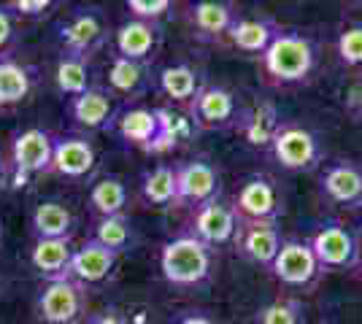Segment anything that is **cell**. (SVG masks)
<instances>
[{"label": "cell", "instance_id": "2e32d148", "mask_svg": "<svg viewBox=\"0 0 362 324\" xmlns=\"http://www.w3.org/2000/svg\"><path fill=\"white\" fill-rule=\"evenodd\" d=\"M117 257H119V254H114L111 248L100 246L95 238H87V241L74 251L68 278L78 281L81 287L106 284L108 276H111L114 268H117Z\"/></svg>", "mask_w": 362, "mask_h": 324}, {"label": "cell", "instance_id": "44dd1931", "mask_svg": "<svg viewBox=\"0 0 362 324\" xmlns=\"http://www.w3.org/2000/svg\"><path fill=\"white\" fill-rule=\"evenodd\" d=\"M117 114H119V108L114 106L111 92L100 90V87H92L84 95L71 100L74 122L87 127V130H108V127H114Z\"/></svg>", "mask_w": 362, "mask_h": 324}, {"label": "cell", "instance_id": "6da1fadb", "mask_svg": "<svg viewBox=\"0 0 362 324\" xmlns=\"http://www.w3.org/2000/svg\"><path fill=\"white\" fill-rule=\"evenodd\" d=\"M317 68V44L300 30H281L262 54L265 78L276 87H295L308 81Z\"/></svg>", "mask_w": 362, "mask_h": 324}, {"label": "cell", "instance_id": "603a6c76", "mask_svg": "<svg viewBox=\"0 0 362 324\" xmlns=\"http://www.w3.org/2000/svg\"><path fill=\"white\" fill-rule=\"evenodd\" d=\"M235 19H238V11L230 3H219V0H200L189 8L192 28L200 38H209V41L227 35Z\"/></svg>", "mask_w": 362, "mask_h": 324}, {"label": "cell", "instance_id": "5b68a950", "mask_svg": "<svg viewBox=\"0 0 362 324\" xmlns=\"http://www.w3.org/2000/svg\"><path fill=\"white\" fill-rule=\"evenodd\" d=\"M273 160L292 173H311L322 162V143L300 124H281L271 140Z\"/></svg>", "mask_w": 362, "mask_h": 324}, {"label": "cell", "instance_id": "e0dca14e", "mask_svg": "<svg viewBox=\"0 0 362 324\" xmlns=\"http://www.w3.org/2000/svg\"><path fill=\"white\" fill-rule=\"evenodd\" d=\"M281 32V28L276 25L273 16L265 14H238V19L233 22V28L227 32L230 44L252 57H262L271 44L276 41V35Z\"/></svg>", "mask_w": 362, "mask_h": 324}, {"label": "cell", "instance_id": "b9f144b4", "mask_svg": "<svg viewBox=\"0 0 362 324\" xmlns=\"http://www.w3.org/2000/svg\"><path fill=\"white\" fill-rule=\"evenodd\" d=\"M0 297H3V278H0Z\"/></svg>", "mask_w": 362, "mask_h": 324}, {"label": "cell", "instance_id": "ffe728a7", "mask_svg": "<svg viewBox=\"0 0 362 324\" xmlns=\"http://www.w3.org/2000/svg\"><path fill=\"white\" fill-rule=\"evenodd\" d=\"M74 251L76 248L71 244V238H44V241H35L30 248L33 270L44 278V281L68 278Z\"/></svg>", "mask_w": 362, "mask_h": 324}, {"label": "cell", "instance_id": "7bdbcfd3", "mask_svg": "<svg viewBox=\"0 0 362 324\" xmlns=\"http://www.w3.org/2000/svg\"><path fill=\"white\" fill-rule=\"evenodd\" d=\"M0 241H3V222H0Z\"/></svg>", "mask_w": 362, "mask_h": 324}, {"label": "cell", "instance_id": "f1b7e54d", "mask_svg": "<svg viewBox=\"0 0 362 324\" xmlns=\"http://www.w3.org/2000/svg\"><path fill=\"white\" fill-rule=\"evenodd\" d=\"M279 127H281V119H279V114H276V108L271 103H259L252 111H243L241 124H238L243 138L249 140L252 146H271Z\"/></svg>", "mask_w": 362, "mask_h": 324}, {"label": "cell", "instance_id": "d6986e66", "mask_svg": "<svg viewBox=\"0 0 362 324\" xmlns=\"http://www.w3.org/2000/svg\"><path fill=\"white\" fill-rule=\"evenodd\" d=\"M95 149L87 138L78 136H62L54 138V155H52V170L65 179H84L95 168Z\"/></svg>", "mask_w": 362, "mask_h": 324}, {"label": "cell", "instance_id": "277c9868", "mask_svg": "<svg viewBox=\"0 0 362 324\" xmlns=\"http://www.w3.org/2000/svg\"><path fill=\"white\" fill-rule=\"evenodd\" d=\"M35 308L44 324H78L87 316V287L74 278L44 281Z\"/></svg>", "mask_w": 362, "mask_h": 324}, {"label": "cell", "instance_id": "836d02e7", "mask_svg": "<svg viewBox=\"0 0 362 324\" xmlns=\"http://www.w3.org/2000/svg\"><path fill=\"white\" fill-rule=\"evenodd\" d=\"M157 116H160V127H163V138H160L163 152H170L181 140L189 138V133H192L189 119H184L181 114H173L170 108H157Z\"/></svg>", "mask_w": 362, "mask_h": 324}, {"label": "cell", "instance_id": "8992f818", "mask_svg": "<svg viewBox=\"0 0 362 324\" xmlns=\"http://www.w3.org/2000/svg\"><path fill=\"white\" fill-rule=\"evenodd\" d=\"M241 116L238 97L219 84H206L189 106V122L197 130H230L241 124Z\"/></svg>", "mask_w": 362, "mask_h": 324}, {"label": "cell", "instance_id": "ba28073f", "mask_svg": "<svg viewBox=\"0 0 362 324\" xmlns=\"http://www.w3.org/2000/svg\"><path fill=\"white\" fill-rule=\"evenodd\" d=\"M233 208L241 222H279L284 214V200L271 179L252 176L235 192Z\"/></svg>", "mask_w": 362, "mask_h": 324}, {"label": "cell", "instance_id": "ab89813d", "mask_svg": "<svg viewBox=\"0 0 362 324\" xmlns=\"http://www.w3.org/2000/svg\"><path fill=\"white\" fill-rule=\"evenodd\" d=\"M170 324H219V322L214 316H209L206 311H184Z\"/></svg>", "mask_w": 362, "mask_h": 324}, {"label": "cell", "instance_id": "7c38bea8", "mask_svg": "<svg viewBox=\"0 0 362 324\" xmlns=\"http://www.w3.org/2000/svg\"><path fill=\"white\" fill-rule=\"evenodd\" d=\"M114 130L119 133L122 140H127L130 146H136L141 152H151V155H160L163 152V127H160V116H157V108H144L133 106L124 108L117 114L114 119Z\"/></svg>", "mask_w": 362, "mask_h": 324}, {"label": "cell", "instance_id": "ee69618b", "mask_svg": "<svg viewBox=\"0 0 362 324\" xmlns=\"http://www.w3.org/2000/svg\"><path fill=\"white\" fill-rule=\"evenodd\" d=\"M360 276H362V265H360Z\"/></svg>", "mask_w": 362, "mask_h": 324}, {"label": "cell", "instance_id": "8d00e7d4", "mask_svg": "<svg viewBox=\"0 0 362 324\" xmlns=\"http://www.w3.org/2000/svg\"><path fill=\"white\" fill-rule=\"evenodd\" d=\"M11 38H14V14L6 6H0V52L11 44Z\"/></svg>", "mask_w": 362, "mask_h": 324}, {"label": "cell", "instance_id": "8fae6325", "mask_svg": "<svg viewBox=\"0 0 362 324\" xmlns=\"http://www.w3.org/2000/svg\"><path fill=\"white\" fill-rule=\"evenodd\" d=\"M238 227H241V219L235 214L233 203H225L222 198L200 205L195 211V219H192V235L211 248L235 241Z\"/></svg>", "mask_w": 362, "mask_h": 324}, {"label": "cell", "instance_id": "4dcf8cb0", "mask_svg": "<svg viewBox=\"0 0 362 324\" xmlns=\"http://www.w3.org/2000/svg\"><path fill=\"white\" fill-rule=\"evenodd\" d=\"M100 246L111 248L114 254H122L133 246V224L124 214L119 216H103L95 224V235H92Z\"/></svg>", "mask_w": 362, "mask_h": 324}, {"label": "cell", "instance_id": "9a60e30c", "mask_svg": "<svg viewBox=\"0 0 362 324\" xmlns=\"http://www.w3.org/2000/svg\"><path fill=\"white\" fill-rule=\"evenodd\" d=\"M114 44H117V57L146 62L149 65L154 52L163 44V28H160V22L127 19L114 32Z\"/></svg>", "mask_w": 362, "mask_h": 324}, {"label": "cell", "instance_id": "74e56055", "mask_svg": "<svg viewBox=\"0 0 362 324\" xmlns=\"http://www.w3.org/2000/svg\"><path fill=\"white\" fill-rule=\"evenodd\" d=\"M346 111L349 116H354V122L362 124V81H357L346 92Z\"/></svg>", "mask_w": 362, "mask_h": 324}, {"label": "cell", "instance_id": "52a82bcc", "mask_svg": "<svg viewBox=\"0 0 362 324\" xmlns=\"http://www.w3.org/2000/svg\"><path fill=\"white\" fill-rule=\"evenodd\" d=\"M57 38L62 52L90 57L108 38V25L98 8H76L57 25Z\"/></svg>", "mask_w": 362, "mask_h": 324}, {"label": "cell", "instance_id": "484cf974", "mask_svg": "<svg viewBox=\"0 0 362 324\" xmlns=\"http://www.w3.org/2000/svg\"><path fill=\"white\" fill-rule=\"evenodd\" d=\"M149 65L136 60H124V57H114L111 68H108V87L111 92L124 95V97H138L149 90Z\"/></svg>", "mask_w": 362, "mask_h": 324}, {"label": "cell", "instance_id": "d590c367", "mask_svg": "<svg viewBox=\"0 0 362 324\" xmlns=\"http://www.w3.org/2000/svg\"><path fill=\"white\" fill-rule=\"evenodd\" d=\"M6 8L16 16H41L52 8V3H49V0H14V3H8Z\"/></svg>", "mask_w": 362, "mask_h": 324}, {"label": "cell", "instance_id": "30bf717a", "mask_svg": "<svg viewBox=\"0 0 362 324\" xmlns=\"http://www.w3.org/2000/svg\"><path fill=\"white\" fill-rule=\"evenodd\" d=\"M268 270H271L273 278L281 281L284 287L303 289V287H311V284L317 281V276L322 273V265H319L311 244L284 241Z\"/></svg>", "mask_w": 362, "mask_h": 324}, {"label": "cell", "instance_id": "4316f807", "mask_svg": "<svg viewBox=\"0 0 362 324\" xmlns=\"http://www.w3.org/2000/svg\"><path fill=\"white\" fill-rule=\"evenodd\" d=\"M141 198L154 208H173L179 205V181L173 165H157L141 179Z\"/></svg>", "mask_w": 362, "mask_h": 324}, {"label": "cell", "instance_id": "83f0119b", "mask_svg": "<svg viewBox=\"0 0 362 324\" xmlns=\"http://www.w3.org/2000/svg\"><path fill=\"white\" fill-rule=\"evenodd\" d=\"M54 84L71 100L78 97V95H84L87 90H92V73L87 57L62 52V57L57 60V68H54Z\"/></svg>", "mask_w": 362, "mask_h": 324}, {"label": "cell", "instance_id": "3957f363", "mask_svg": "<svg viewBox=\"0 0 362 324\" xmlns=\"http://www.w3.org/2000/svg\"><path fill=\"white\" fill-rule=\"evenodd\" d=\"M52 155H54V136L44 127H28L16 133L11 140V181L14 186H25L30 179L52 170Z\"/></svg>", "mask_w": 362, "mask_h": 324}, {"label": "cell", "instance_id": "7a4b0ae2", "mask_svg": "<svg viewBox=\"0 0 362 324\" xmlns=\"http://www.w3.org/2000/svg\"><path fill=\"white\" fill-rule=\"evenodd\" d=\"M160 270L173 287H200L214 270V251L192 232L170 238L160 251Z\"/></svg>", "mask_w": 362, "mask_h": 324}, {"label": "cell", "instance_id": "e575fe53", "mask_svg": "<svg viewBox=\"0 0 362 324\" xmlns=\"http://www.w3.org/2000/svg\"><path fill=\"white\" fill-rule=\"evenodd\" d=\"M170 8H173L170 0H127L130 19H144V22H160Z\"/></svg>", "mask_w": 362, "mask_h": 324}, {"label": "cell", "instance_id": "7402d4cb", "mask_svg": "<svg viewBox=\"0 0 362 324\" xmlns=\"http://www.w3.org/2000/svg\"><path fill=\"white\" fill-rule=\"evenodd\" d=\"M157 87H160V92L165 95V97H170L173 103H179V106H192V100L200 95V90H203L206 84H203V76L197 73L192 65L176 62V65H168V68L160 71Z\"/></svg>", "mask_w": 362, "mask_h": 324}, {"label": "cell", "instance_id": "f546056e", "mask_svg": "<svg viewBox=\"0 0 362 324\" xmlns=\"http://www.w3.org/2000/svg\"><path fill=\"white\" fill-rule=\"evenodd\" d=\"M127 186L122 179L117 176H103V179H98L90 189V205L95 214L103 216H119L124 214V208H127Z\"/></svg>", "mask_w": 362, "mask_h": 324}, {"label": "cell", "instance_id": "cb8c5ba5", "mask_svg": "<svg viewBox=\"0 0 362 324\" xmlns=\"http://www.w3.org/2000/svg\"><path fill=\"white\" fill-rule=\"evenodd\" d=\"M30 230L35 235V241L71 238L74 235V214L60 200H41L30 214Z\"/></svg>", "mask_w": 362, "mask_h": 324}, {"label": "cell", "instance_id": "1f68e13d", "mask_svg": "<svg viewBox=\"0 0 362 324\" xmlns=\"http://www.w3.org/2000/svg\"><path fill=\"white\" fill-rule=\"evenodd\" d=\"M255 324H305V308L298 297H279L257 311Z\"/></svg>", "mask_w": 362, "mask_h": 324}, {"label": "cell", "instance_id": "d6a6232c", "mask_svg": "<svg viewBox=\"0 0 362 324\" xmlns=\"http://www.w3.org/2000/svg\"><path fill=\"white\" fill-rule=\"evenodd\" d=\"M335 52L341 65H346L351 71H362V19L349 22L344 30L338 32Z\"/></svg>", "mask_w": 362, "mask_h": 324}, {"label": "cell", "instance_id": "9c48e42d", "mask_svg": "<svg viewBox=\"0 0 362 324\" xmlns=\"http://www.w3.org/2000/svg\"><path fill=\"white\" fill-rule=\"evenodd\" d=\"M311 248L317 254L322 270H351L360 263V248L357 241L346 224L341 222H325L314 238H311Z\"/></svg>", "mask_w": 362, "mask_h": 324}, {"label": "cell", "instance_id": "f35d334b", "mask_svg": "<svg viewBox=\"0 0 362 324\" xmlns=\"http://www.w3.org/2000/svg\"><path fill=\"white\" fill-rule=\"evenodd\" d=\"M87 324H127L124 316H122L117 308H103V311H95L87 316Z\"/></svg>", "mask_w": 362, "mask_h": 324}, {"label": "cell", "instance_id": "5bb4252c", "mask_svg": "<svg viewBox=\"0 0 362 324\" xmlns=\"http://www.w3.org/2000/svg\"><path fill=\"white\" fill-rule=\"evenodd\" d=\"M284 244L279 222H241V227L235 232V246L246 260L255 265L271 268L279 248Z\"/></svg>", "mask_w": 362, "mask_h": 324}, {"label": "cell", "instance_id": "d4e9b609", "mask_svg": "<svg viewBox=\"0 0 362 324\" xmlns=\"http://www.w3.org/2000/svg\"><path fill=\"white\" fill-rule=\"evenodd\" d=\"M35 71L14 57H0V108L22 103L33 92Z\"/></svg>", "mask_w": 362, "mask_h": 324}, {"label": "cell", "instance_id": "60d3db41", "mask_svg": "<svg viewBox=\"0 0 362 324\" xmlns=\"http://www.w3.org/2000/svg\"><path fill=\"white\" fill-rule=\"evenodd\" d=\"M6 176H8V165H6L3 157H0V186H3V181H6Z\"/></svg>", "mask_w": 362, "mask_h": 324}, {"label": "cell", "instance_id": "4fadbf2b", "mask_svg": "<svg viewBox=\"0 0 362 324\" xmlns=\"http://www.w3.org/2000/svg\"><path fill=\"white\" fill-rule=\"evenodd\" d=\"M176 181H179V205H206L219 198V170L206 160H192L176 168Z\"/></svg>", "mask_w": 362, "mask_h": 324}, {"label": "cell", "instance_id": "ac0fdd59", "mask_svg": "<svg viewBox=\"0 0 362 324\" xmlns=\"http://www.w3.org/2000/svg\"><path fill=\"white\" fill-rule=\"evenodd\" d=\"M319 186L325 198L344 208H360L362 205V168L354 162H335L325 168Z\"/></svg>", "mask_w": 362, "mask_h": 324}]
</instances>
